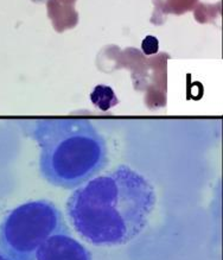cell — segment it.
I'll use <instances>...</instances> for the list:
<instances>
[{"label":"cell","instance_id":"obj_3","mask_svg":"<svg viewBox=\"0 0 223 260\" xmlns=\"http://www.w3.org/2000/svg\"><path fill=\"white\" fill-rule=\"evenodd\" d=\"M69 233L63 214L49 200H32L12 209L0 223V251L9 260H36L43 242Z\"/></svg>","mask_w":223,"mask_h":260},{"label":"cell","instance_id":"obj_4","mask_svg":"<svg viewBox=\"0 0 223 260\" xmlns=\"http://www.w3.org/2000/svg\"><path fill=\"white\" fill-rule=\"evenodd\" d=\"M36 260H93V256L85 245L69 233H57L41 245Z\"/></svg>","mask_w":223,"mask_h":260},{"label":"cell","instance_id":"obj_1","mask_svg":"<svg viewBox=\"0 0 223 260\" xmlns=\"http://www.w3.org/2000/svg\"><path fill=\"white\" fill-rule=\"evenodd\" d=\"M156 203L151 182L127 165H119L76 188L69 196L65 214L88 244L118 247L145 230Z\"/></svg>","mask_w":223,"mask_h":260},{"label":"cell","instance_id":"obj_7","mask_svg":"<svg viewBox=\"0 0 223 260\" xmlns=\"http://www.w3.org/2000/svg\"><path fill=\"white\" fill-rule=\"evenodd\" d=\"M0 260H9L8 256H6L2 251H0Z\"/></svg>","mask_w":223,"mask_h":260},{"label":"cell","instance_id":"obj_2","mask_svg":"<svg viewBox=\"0 0 223 260\" xmlns=\"http://www.w3.org/2000/svg\"><path fill=\"white\" fill-rule=\"evenodd\" d=\"M31 137L40 147L42 177L55 187L78 188L108 161L106 140L86 119H40L31 126Z\"/></svg>","mask_w":223,"mask_h":260},{"label":"cell","instance_id":"obj_6","mask_svg":"<svg viewBox=\"0 0 223 260\" xmlns=\"http://www.w3.org/2000/svg\"><path fill=\"white\" fill-rule=\"evenodd\" d=\"M141 50L145 55H153L159 50L158 38L155 36H146L141 43Z\"/></svg>","mask_w":223,"mask_h":260},{"label":"cell","instance_id":"obj_5","mask_svg":"<svg viewBox=\"0 0 223 260\" xmlns=\"http://www.w3.org/2000/svg\"><path fill=\"white\" fill-rule=\"evenodd\" d=\"M90 98H92L93 103L103 111L108 110L118 103L113 89L108 86H103V84L96 86Z\"/></svg>","mask_w":223,"mask_h":260}]
</instances>
